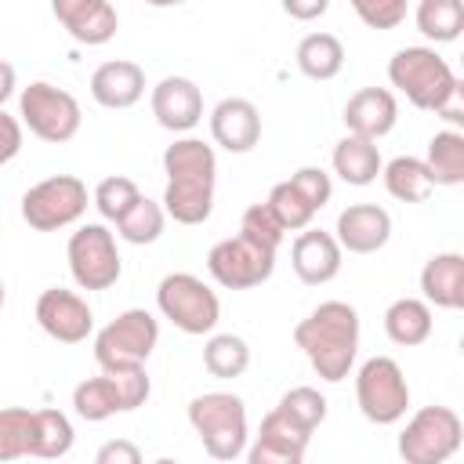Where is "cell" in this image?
<instances>
[{
    "instance_id": "9",
    "label": "cell",
    "mask_w": 464,
    "mask_h": 464,
    "mask_svg": "<svg viewBox=\"0 0 464 464\" xmlns=\"http://www.w3.org/2000/svg\"><path fill=\"white\" fill-rule=\"evenodd\" d=\"M87 210V185L76 174H54L36 181L22 196V218L36 232H54L80 221Z\"/></svg>"
},
{
    "instance_id": "20",
    "label": "cell",
    "mask_w": 464,
    "mask_h": 464,
    "mask_svg": "<svg viewBox=\"0 0 464 464\" xmlns=\"http://www.w3.org/2000/svg\"><path fill=\"white\" fill-rule=\"evenodd\" d=\"M145 94V69L138 62L116 58V62H102L91 72V98L102 109H130L138 105Z\"/></svg>"
},
{
    "instance_id": "4",
    "label": "cell",
    "mask_w": 464,
    "mask_h": 464,
    "mask_svg": "<svg viewBox=\"0 0 464 464\" xmlns=\"http://www.w3.org/2000/svg\"><path fill=\"white\" fill-rule=\"evenodd\" d=\"M156 304L163 319H170L181 334H210L221 319V301L218 294L192 272H170L156 286Z\"/></svg>"
},
{
    "instance_id": "47",
    "label": "cell",
    "mask_w": 464,
    "mask_h": 464,
    "mask_svg": "<svg viewBox=\"0 0 464 464\" xmlns=\"http://www.w3.org/2000/svg\"><path fill=\"white\" fill-rule=\"evenodd\" d=\"M0 308H4V279H0Z\"/></svg>"
},
{
    "instance_id": "44",
    "label": "cell",
    "mask_w": 464,
    "mask_h": 464,
    "mask_svg": "<svg viewBox=\"0 0 464 464\" xmlns=\"http://www.w3.org/2000/svg\"><path fill=\"white\" fill-rule=\"evenodd\" d=\"M326 7H330V0H283V11L297 22H315L326 14Z\"/></svg>"
},
{
    "instance_id": "17",
    "label": "cell",
    "mask_w": 464,
    "mask_h": 464,
    "mask_svg": "<svg viewBox=\"0 0 464 464\" xmlns=\"http://www.w3.org/2000/svg\"><path fill=\"white\" fill-rule=\"evenodd\" d=\"M210 138L225 152H250L261 141V112L250 98H221L210 112Z\"/></svg>"
},
{
    "instance_id": "15",
    "label": "cell",
    "mask_w": 464,
    "mask_h": 464,
    "mask_svg": "<svg viewBox=\"0 0 464 464\" xmlns=\"http://www.w3.org/2000/svg\"><path fill=\"white\" fill-rule=\"evenodd\" d=\"M152 116L163 130L185 134L203 120V91L188 76H163L152 87Z\"/></svg>"
},
{
    "instance_id": "35",
    "label": "cell",
    "mask_w": 464,
    "mask_h": 464,
    "mask_svg": "<svg viewBox=\"0 0 464 464\" xmlns=\"http://www.w3.org/2000/svg\"><path fill=\"white\" fill-rule=\"evenodd\" d=\"M29 435H33V410L4 406L0 410V460L29 457Z\"/></svg>"
},
{
    "instance_id": "29",
    "label": "cell",
    "mask_w": 464,
    "mask_h": 464,
    "mask_svg": "<svg viewBox=\"0 0 464 464\" xmlns=\"http://www.w3.org/2000/svg\"><path fill=\"white\" fill-rule=\"evenodd\" d=\"M72 410L98 424V420H109L112 413H123V402H120V392H116V381L102 370V377H87L72 388Z\"/></svg>"
},
{
    "instance_id": "1",
    "label": "cell",
    "mask_w": 464,
    "mask_h": 464,
    "mask_svg": "<svg viewBox=\"0 0 464 464\" xmlns=\"http://www.w3.org/2000/svg\"><path fill=\"white\" fill-rule=\"evenodd\" d=\"M294 341L308 355L312 370L337 384L348 377L359 352V312L344 301H323L308 312V319L294 326Z\"/></svg>"
},
{
    "instance_id": "14",
    "label": "cell",
    "mask_w": 464,
    "mask_h": 464,
    "mask_svg": "<svg viewBox=\"0 0 464 464\" xmlns=\"http://www.w3.org/2000/svg\"><path fill=\"white\" fill-rule=\"evenodd\" d=\"M54 18L62 22V29L87 47H102L116 36L120 18L116 7L109 0H51Z\"/></svg>"
},
{
    "instance_id": "40",
    "label": "cell",
    "mask_w": 464,
    "mask_h": 464,
    "mask_svg": "<svg viewBox=\"0 0 464 464\" xmlns=\"http://www.w3.org/2000/svg\"><path fill=\"white\" fill-rule=\"evenodd\" d=\"M112 381H116V392H120V402H123V413L145 406L152 384H149V373L145 366H116V370H105Z\"/></svg>"
},
{
    "instance_id": "13",
    "label": "cell",
    "mask_w": 464,
    "mask_h": 464,
    "mask_svg": "<svg viewBox=\"0 0 464 464\" xmlns=\"http://www.w3.org/2000/svg\"><path fill=\"white\" fill-rule=\"evenodd\" d=\"M308 439H312V431L294 424L283 410H272V413H265L261 431H257L254 446L246 450V460L250 464H301Z\"/></svg>"
},
{
    "instance_id": "42",
    "label": "cell",
    "mask_w": 464,
    "mask_h": 464,
    "mask_svg": "<svg viewBox=\"0 0 464 464\" xmlns=\"http://www.w3.org/2000/svg\"><path fill=\"white\" fill-rule=\"evenodd\" d=\"M22 152V120L0 109V167Z\"/></svg>"
},
{
    "instance_id": "30",
    "label": "cell",
    "mask_w": 464,
    "mask_h": 464,
    "mask_svg": "<svg viewBox=\"0 0 464 464\" xmlns=\"http://www.w3.org/2000/svg\"><path fill=\"white\" fill-rule=\"evenodd\" d=\"M72 450V424L62 410H33L29 457H65Z\"/></svg>"
},
{
    "instance_id": "3",
    "label": "cell",
    "mask_w": 464,
    "mask_h": 464,
    "mask_svg": "<svg viewBox=\"0 0 464 464\" xmlns=\"http://www.w3.org/2000/svg\"><path fill=\"white\" fill-rule=\"evenodd\" d=\"M188 424L214 460H236L246 453V406L232 392H203L188 402Z\"/></svg>"
},
{
    "instance_id": "37",
    "label": "cell",
    "mask_w": 464,
    "mask_h": 464,
    "mask_svg": "<svg viewBox=\"0 0 464 464\" xmlns=\"http://www.w3.org/2000/svg\"><path fill=\"white\" fill-rule=\"evenodd\" d=\"M138 196H141V188H138L130 178L112 174V178L98 181V188H94V207H98V214H102L105 221H120V218L138 203Z\"/></svg>"
},
{
    "instance_id": "6",
    "label": "cell",
    "mask_w": 464,
    "mask_h": 464,
    "mask_svg": "<svg viewBox=\"0 0 464 464\" xmlns=\"http://www.w3.org/2000/svg\"><path fill=\"white\" fill-rule=\"evenodd\" d=\"M460 442H464V424L457 410L424 406L406 420L399 435V457L406 464H442L460 450Z\"/></svg>"
},
{
    "instance_id": "8",
    "label": "cell",
    "mask_w": 464,
    "mask_h": 464,
    "mask_svg": "<svg viewBox=\"0 0 464 464\" xmlns=\"http://www.w3.org/2000/svg\"><path fill=\"white\" fill-rule=\"evenodd\" d=\"M156 341H160L156 315L145 312V308H127L109 326L98 330V337H94V359H98L102 370L145 366V359L152 355Z\"/></svg>"
},
{
    "instance_id": "32",
    "label": "cell",
    "mask_w": 464,
    "mask_h": 464,
    "mask_svg": "<svg viewBox=\"0 0 464 464\" xmlns=\"http://www.w3.org/2000/svg\"><path fill=\"white\" fill-rule=\"evenodd\" d=\"M203 366L210 377L218 381H232V377H243L246 366H250V344L236 334H214L207 344H203Z\"/></svg>"
},
{
    "instance_id": "28",
    "label": "cell",
    "mask_w": 464,
    "mask_h": 464,
    "mask_svg": "<svg viewBox=\"0 0 464 464\" xmlns=\"http://www.w3.org/2000/svg\"><path fill=\"white\" fill-rule=\"evenodd\" d=\"M424 163H428L435 185H464V134L457 127L439 130L428 141Z\"/></svg>"
},
{
    "instance_id": "34",
    "label": "cell",
    "mask_w": 464,
    "mask_h": 464,
    "mask_svg": "<svg viewBox=\"0 0 464 464\" xmlns=\"http://www.w3.org/2000/svg\"><path fill=\"white\" fill-rule=\"evenodd\" d=\"M265 203H268V210L276 214V221H279L286 232H301V228H308L312 218H315V207H312L290 181L272 185V192H268Z\"/></svg>"
},
{
    "instance_id": "12",
    "label": "cell",
    "mask_w": 464,
    "mask_h": 464,
    "mask_svg": "<svg viewBox=\"0 0 464 464\" xmlns=\"http://www.w3.org/2000/svg\"><path fill=\"white\" fill-rule=\"evenodd\" d=\"M36 323L58 344H80L94 330V312L80 294L65 286H51L36 297Z\"/></svg>"
},
{
    "instance_id": "39",
    "label": "cell",
    "mask_w": 464,
    "mask_h": 464,
    "mask_svg": "<svg viewBox=\"0 0 464 464\" xmlns=\"http://www.w3.org/2000/svg\"><path fill=\"white\" fill-rule=\"evenodd\" d=\"M362 25L370 29H395L406 22L410 0H348Z\"/></svg>"
},
{
    "instance_id": "43",
    "label": "cell",
    "mask_w": 464,
    "mask_h": 464,
    "mask_svg": "<svg viewBox=\"0 0 464 464\" xmlns=\"http://www.w3.org/2000/svg\"><path fill=\"white\" fill-rule=\"evenodd\" d=\"M94 460H98V464H141V450H138L134 442L116 439V442H105Z\"/></svg>"
},
{
    "instance_id": "7",
    "label": "cell",
    "mask_w": 464,
    "mask_h": 464,
    "mask_svg": "<svg viewBox=\"0 0 464 464\" xmlns=\"http://www.w3.org/2000/svg\"><path fill=\"white\" fill-rule=\"evenodd\" d=\"M355 402L370 424H395L410 410V384L402 366L388 355H373L355 373Z\"/></svg>"
},
{
    "instance_id": "25",
    "label": "cell",
    "mask_w": 464,
    "mask_h": 464,
    "mask_svg": "<svg viewBox=\"0 0 464 464\" xmlns=\"http://www.w3.org/2000/svg\"><path fill=\"white\" fill-rule=\"evenodd\" d=\"M381 178H384L388 196L399 199V203H424L435 188L428 163L417 160V156H395L392 163L381 167Z\"/></svg>"
},
{
    "instance_id": "22",
    "label": "cell",
    "mask_w": 464,
    "mask_h": 464,
    "mask_svg": "<svg viewBox=\"0 0 464 464\" xmlns=\"http://www.w3.org/2000/svg\"><path fill=\"white\" fill-rule=\"evenodd\" d=\"M163 210L178 225H203L214 210V181L199 178H167Z\"/></svg>"
},
{
    "instance_id": "23",
    "label": "cell",
    "mask_w": 464,
    "mask_h": 464,
    "mask_svg": "<svg viewBox=\"0 0 464 464\" xmlns=\"http://www.w3.org/2000/svg\"><path fill=\"white\" fill-rule=\"evenodd\" d=\"M381 152H377V141L370 138H359V134H344L337 145H334V174L344 181V185H373L377 174H381Z\"/></svg>"
},
{
    "instance_id": "11",
    "label": "cell",
    "mask_w": 464,
    "mask_h": 464,
    "mask_svg": "<svg viewBox=\"0 0 464 464\" xmlns=\"http://www.w3.org/2000/svg\"><path fill=\"white\" fill-rule=\"evenodd\" d=\"M276 268V254L272 250H261L254 246L250 239L243 236H232V239H221L210 246L207 254V272L214 276L218 286L225 290H250V286H261Z\"/></svg>"
},
{
    "instance_id": "24",
    "label": "cell",
    "mask_w": 464,
    "mask_h": 464,
    "mask_svg": "<svg viewBox=\"0 0 464 464\" xmlns=\"http://www.w3.org/2000/svg\"><path fill=\"white\" fill-rule=\"evenodd\" d=\"M431 304L420 297H399L388 304L384 312V334L402 344V348H417L431 337Z\"/></svg>"
},
{
    "instance_id": "19",
    "label": "cell",
    "mask_w": 464,
    "mask_h": 464,
    "mask_svg": "<svg viewBox=\"0 0 464 464\" xmlns=\"http://www.w3.org/2000/svg\"><path fill=\"white\" fill-rule=\"evenodd\" d=\"M399 120V102L388 87H362L348 98L344 105V127L348 134H359V138H384Z\"/></svg>"
},
{
    "instance_id": "38",
    "label": "cell",
    "mask_w": 464,
    "mask_h": 464,
    "mask_svg": "<svg viewBox=\"0 0 464 464\" xmlns=\"http://www.w3.org/2000/svg\"><path fill=\"white\" fill-rule=\"evenodd\" d=\"M239 236L250 239L254 246L276 254L279 243H283V236H286V228L276 221V214L268 210V203H254V207H246L243 218H239Z\"/></svg>"
},
{
    "instance_id": "33",
    "label": "cell",
    "mask_w": 464,
    "mask_h": 464,
    "mask_svg": "<svg viewBox=\"0 0 464 464\" xmlns=\"http://www.w3.org/2000/svg\"><path fill=\"white\" fill-rule=\"evenodd\" d=\"M163 221H167V210L145 196H138V203L116 221V232L120 239L134 243V246H145V243H156L163 236Z\"/></svg>"
},
{
    "instance_id": "41",
    "label": "cell",
    "mask_w": 464,
    "mask_h": 464,
    "mask_svg": "<svg viewBox=\"0 0 464 464\" xmlns=\"http://www.w3.org/2000/svg\"><path fill=\"white\" fill-rule=\"evenodd\" d=\"M290 185H294L315 210H323V207L330 203V196H334V181H330V174H326L323 167H297V170L290 174Z\"/></svg>"
},
{
    "instance_id": "36",
    "label": "cell",
    "mask_w": 464,
    "mask_h": 464,
    "mask_svg": "<svg viewBox=\"0 0 464 464\" xmlns=\"http://www.w3.org/2000/svg\"><path fill=\"white\" fill-rule=\"evenodd\" d=\"M276 410H283V413H286L294 424H301L304 431H315V428L326 420V399H323L315 388H308V384H297V388L283 392V399H279Z\"/></svg>"
},
{
    "instance_id": "46",
    "label": "cell",
    "mask_w": 464,
    "mask_h": 464,
    "mask_svg": "<svg viewBox=\"0 0 464 464\" xmlns=\"http://www.w3.org/2000/svg\"><path fill=\"white\" fill-rule=\"evenodd\" d=\"M145 4H152V7H174V4H185V0H145Z\"/></svg>"
},
{
    "instance_id": "18",
    "label": "cell",
    "mask_w": 464,
    "mask_h": 464,
    "mask_svg": "<svg viewBox=\"0 0 464 464\" xmlns=\"http://www.w3.org/2000/svg\"><path fill=\"white\" fill-rule=\"evenodd\" d=\"M341 243L323 228H301L290 246V265L304 286H323L341 272Z\"/></svg>"
},
{
    "instance_id": "16",
    "label": "cell",
    "mask_w": 464,
    "mask_h": 464,
    "mask_svg": "<svg viewBox=\"0 0 464 464\" xmlns=\"http://www.w3.org/2000/svg\"><path fill=\"white\" fill-rule=\"evenodd\" d=\"M341 250L348 254H377L388 239H392V214L377 203H352L337 214V228H334Z\"/></svg>"
},
{
    "instance_id": "5",
    "label": "cell",
    "mask_w": 464,
    "mask_h": 464,
    "mask_svg": "<svg viewBox=\"0 0 464 464\" xmlns=\"http://www.w3.org/2000/svg\"><path fill=\"white\" fill-rule=\"evenodd\" d=\"M18 116H22V127H29V134H36L47 145L72 141L76 130H80V120H83L80 102L69 91L47 83V80H36V83L22 87Z\"/></svg>"
},
{
    "instance_id": "26",
    "label": "cell",
    "mask_w": 464,
    "mask_h": 464,
    "mask_svg": "<svg viewBox=\"0 0 464 464\" xmlns=\"http://www.w3.org/2000/svg\"><path fill=\"white\" fill-rule=\"evenodd\" d=\"M163 170L167 178H199V181H214L218 178V156L210 145H203L199 138H178L174 145H167L163 152Z\"/></svg>"
},
{
    "instance_id": "27",
    "label": "cell",
    "mask_w": 464,
    "mask_h": 464,
    "mask_svg": "<svg viewBox=\"0 0 464 464\" xmlns=\"http://www.w3.org/2000/svg\"><path fill=\"white\" fill-rule=\"evenodd\" d=\"M297 69L308 76V80H334L344 65V47L334 33H308L301 44H297Z\"/></svg>"
},
{
    "instance_id": "2",
    "label": "cell",
    "mask_w": 464,
    "mask_h": 464,
    "mask_svg": "<svg viewBox=\"0 0 464 464\" xmlns=\"http://www.w3.org/2000/svg\"><path fill=\"white\" fill-rule=\"evenodd\" d=\"M388 80L406 94L410 105L424 112H439L442 105L460 98V80L450 62L435 47H402L388 62Z\"/></svg>"
},
{
    "instance_id": "10",
    "label": "cell",
    "mask_w": 464,
    "mask_h": 464,
    "mask_svg": "<svg viewBox=\"0 0 464 464\" xmlns=\"http://www.w3.org/2000/svg\"><path fill=\"white\" fill-rule=\"evenodd\" d=\"M65 257H69V272H72L80 290H109L123 272V261H120V250H116V236L98 221L80 225L69 236Z\"/></svg>"
},
{
    "instance_id": "31",
    "label": "cell",
    "mask_w": 464,
    "mask_h": 464,
    "mask_svg": "<svg viewBox=\"0 0 464 464\" xmlns=\"http://www.w3.org/2000/svg\"><path fill=\"white\" fill-rule=\"evenodd\" d=\"M413 22L428 40L453 44L464 33V0H420Z\"/></svg>"
},
{
    "instance_id": "21",
    "label": "cell",
    "mask_w": 464,
    "mask_h": 464,
    "mask_svg": "<svg viewBox=\"0 0 464 464\" xmlns=\"http://www.w3.org/2000/svg\"><path fill=\"white\" fill-rule=\"evenodd\" d=\"M420 290L424 301L435 308H450V312L464 308V254L446 250L428 257V265L420 268Z\"/></svg>"
},
{
    "instance_id": "45",
    "label": "cell",
    "mask_w": 464,
    "mask_h": 464,
    "mask_svg": "<svg viewBox=\"0 0 464 464\" xmlns=\"http://www.w3.org/2000/svg\"><path fill=\"white\" fill-rule=\"evenodd\" d=\"M11 94H14V65L0 58V109H4V102H7Z\"/></svg>"
}]
</instances>
